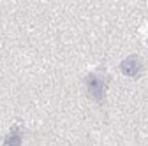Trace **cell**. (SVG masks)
Segmentation results:
<instances>
[{
    "label": "cell",
    "instance_id": "obj_2",
    "mask_svg": "<svg viewBox=\"0 0 148 146\" xmlns=\"http://www.w3.org/2000/svg\"><path fill=\"white\" fill-rule=\"evenodd\" d=\"M122 69L125 70V74H129V76H134L136 72L139 70V63H138V58H129V60H125L123 63H122Z\"/></svg>",
    "mask_w": 148,
    "mask_h": 146
},
{
    "label": "cell",
    "instance_id": "obj_1",
    "mask_svg": "<svg viewBox=\"0 0 148 146\" xmlns=\"http://www.w3.org/2000/svg\"><path fill=\"white\" fill-rule=\"evenodd\" d=\"M88 88H90V92L92 95H94L95 99H102V92H104V85L99 78H90L88 79Z\"/></svg>",
    "mask_w": 148,
    "mask_h": 146
}]
</instances>
